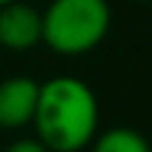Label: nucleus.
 <instances>
[{"instance_id": "1", "label": "nucleus", "mask_w": 152, "mask_h": 152, "mask_svg": "<svg viewBox=\"0 0 152 152\" xmlns=\"http://www.w3.org/2000/svg\"><path fill=\"white\" fill-rule=\"evenodd\" d=\"M31 124L51 152H79L99 130V102L82 79L56 76L39 85Z\"/></svg>"}, {"instance_id": "2", "label": "nucleus", "mask_w": 152, "mask_h": 152, "mask_svg": "<svg viewBox=\"0 0 152 152\" xmlns=\"http://www.w3.org/2000/svg\"><path fill=\"white\" fill-rule=\"evenodd\" d=\"M110 31L107 0H51L42 11V42L62 56L93 51Z\"/></svg>"}, {"instance_id": "3", "label": "nucleus", "mask_w": 152, "mask_h": 152, "mask_svg": "<svg viewBox=\"0 0 152 152\" xmlns=\"http://www.w3.org/2000/svg\"><path fill=\"white\" fill-rule=\"evenodd\" d=\"M42 42V11L23 0L0 6V45L6 51H31Z\"/></svg>"}, {"instance_id": "4", "label": "nucleus", "mask_w": 152, "mask_h": 152, "mask_svg": "<svg viewBox=\"0 0 152 152\" xmlns=\"http://www.w3.org/2000/svg\"><path fill=\"white\" fill-rule=\"evenodd\" d=\"M39 99V82L31 76H11L0 82V127L3 130H20L34 121Z\"/></svg>"}, {"instance_id": "5", "label": "nucleus", "mask_w": 152, "mask_h": 152, "mask_svg": "<svg viewBox=\"0 0 152 152\" xmlns=\"http://www.w3.org/2000/svg\"><path fill=\"white\" fill-rule=\"evenodd\" d=\"M93 152H149L147 138L130 127H113L93 135Z\"/></svg>"}, {"instance_id": "6", "label": "nucleus", "mask_w": 152, "mask_h": 152, "mask_svg": "<svg viewBox=\"0 0 152 152\" xmlns=\"http://www.w3.org/2000/svg\"><path fill=\"white\" fill-rule=\"evenodd\" d=\"M6 152H51V149L39 138H17V141H11L6 147Z\"/></svg>"}, {"instance_id": "7", "label": "nucleus", "mask_w": 152, "mask_h": 152, "mask_svg": "<svg viewBox=\"0 0 152 152\" xmlns=\"http://www.w3.org/2000/svg\"><path fill=\"white\" fill-rule=\"evenodd\" d=\"M3 3H9V0H0V6H3Z\"/></svg>"}]
</instances>
